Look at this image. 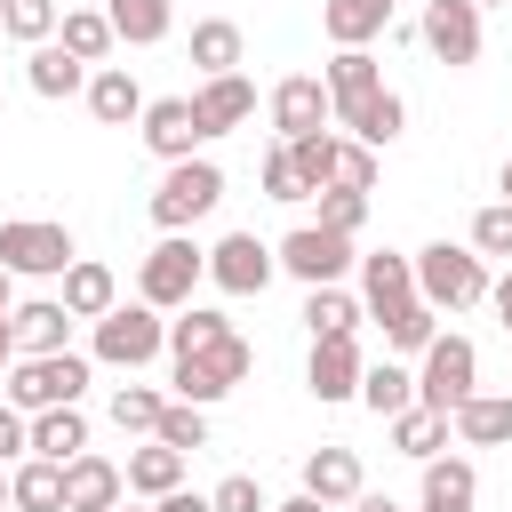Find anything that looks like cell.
Returning a JSON list of instances; mask_svg holds the SVG:
<instances>
[{"label": "cell", "instance_id": "11a10c76", "mask_svg": "<svg viewBox=\"0 0 512 512\" xmlns=\"http://www.w3.org/2000/svg\"><path fill=\"white\" fill-rule=\"evenodd\" d=\"M8 296H16V272H8V264H0V312H16V304H8Z\"/></svg>", "mask_w": 512, "mask_h": 512}, {"label": "cell", "instance_id": "6da1fadb", "mask_svg": "<svg viewBox=\"0 0 512 512\" xmlns=\"http://www.w3.org/2000/svg\"><path fill=\"white\" fill-rule=\"evenodd\" d=\"M200 280H208V248H200L192 232H160V240L144 248V264H136V304H152V312L176 320Z\"/></svg>", "mask_w": 512, "mask_h": 512}, {"label": "cell", "instance_id": "f1b7e54d", "mask_svg": "<svg viewBox=\"0 0 512 512\" xmlns=\"http://www.w3.org/2000/svg\"><path fill=\"white\" fill-rule=\"evenodd\" d=\"M360 320H368V304H360L352 288H304V328H312V344H320V336H360Z\"/></svg>", "mask_w": 512, "mask_h": 512}, {"label": "cell", "instance_id": "f6af8a7d", "mask_svg": "<svg viewBox=\"0 0 512 512\" xmlns=\"http://www.w3.org/2000/svg\"><path fill=\"white\" fill-rule=\"evenodd\" d=\"M472 248H480V256H512V200H488V208L472 216Z\"/></svg>", "mask_w": 512, "mask_h": 512}, {"label": "cell", "instance_id": "e0dca14e", "mask_svg": "<svg viewBox=\"0 0 512 512\" xmlns=\"http://www.w3.org/2000/svg\"><path fill=\"white\" fill-rule=\"evenodd\" d=\"M408 296H416V256L368 248V256H360V304H368V320H384V312L408 304Z\"/></svg>", "mask_w": 512, "mask_h": 512}, {"label": "cell", "instance_id": "1f68e13d", "mask_svg": "<svg viewBox=\"0 0 512 512\" xmlns=\"http://www.w3.org/2000/svg\"><path fill=\"white\" fill-rule=\"evenodd\" d=\"M104 16H112V32H120V48H160L168 24H176L168 0H104Z\"/></svg>", "mask_w": 512, "mask_h": 512}, {"label": "cell", "instance_id": "f546056e", "mask_svg": "<svg viewBox=\"0 0 512 512\" xmlns=\"http://www.w3.org/2000/svg\"><path fill=\"white\" fill-rule=\"evenodd\" d=\"M32 456H48V464L88 456V416H80V408H40V416H32Z\"/></svg>", "mask_w": 512, "mask_h": 512}, {"label": "cell", "instance_id": "836d02e7", "mask_svg": "<svg viewBox=\"0 0 512 512\" xmlns=\"http://www.w3.org/2000/svg\"><path fill=\"white\" fill-rule=\"evenodd\" d=\"M56 40H64V48L80 56V64H104V56L120 48V32H112V16H104V8H64Z\"/></svg>", "mask_w": 512, "mask_h": 512}, {"label": "cell", "instance_id": "83f0119b", "mask_svg": "<svg viewBox=\"0 0 512 512\" xmlns=\"http://www.w3.org/2000/svg\"><path fill=\"white\" fill-rule=\"evenodd\" d=\"M240 24L232 16H200L192 24V64H200V80H224V72H240Z\"/></svg>", "mask_w": 512, "mask_h": 512}, {"label": "cell", "instance_id": "7bdbcfd3", "mask_svg": "<svg viewBox=\"0 0 512 512\" xmlns=\"http://www.w3.org/2000/svg\"><path fill=\"white\" fill-rule=\"evenodd\" d=\"M368 184H376V152L352 144V136H336V184L328 192H368Z\"/></svg>", "mask_w": 512, "mask_h": 512}, {"label": "cell", "instance_id": "484cf974", "mask_svg": "<svg viewBox=\"0 0 512 512\" xmlns=\"http://www.w3.org/2000/svg\"><path fill=\"white\" fill-rule=\"evenodd\" d=\"M320 32L336 48H368L376 32H392V0H328L320 8Z\"/></svg>", "mask_w": 512, "mask_h": 512}, {"label": "cell", "instance_id": "5b68a950", "mask_svg": "<svg viewBox=\"0 0 512 512\" xmlns=\"http://www.w3.org/2000/svg\"><path fill=\"white\" fill-rule=\"evenodd\" d=\"M480 392V344L472 336H432L424 344V368H416V408H440V416H456L464 400Z\"/></svg>", "mask_w": 512, "mask_h": 512}, {"label": "cell", "instance_id": "7a4b0ae2", "mask_svg": "<svg viewBox=\"0 0 512 512\" xmlns=\"http://www.w3.org/2000/svg\"><path fill=\"white\" fill-rule=\"evenodd\" d=\"M488 288H496V280H488V256H480L472 240H432V248H416V296H424L432 312H472Z\"/></svg>", "mask_w": 512, "mask_h": 512}, {"label": "cell", "instance_id": "4fadbf2b", "mask_svg": "<svg viewBox=\"0 0 512 512\" xmlns=\"http://www.w3.org/2000/svg\"><path fill=\"white\" fill-rule=\"evenodd\" d=\"M136 136H144V152H160L168 168L176 160H192L208 136H200V120H192V96H152L144 104V120H136Z\"/></svg>", "mask_w": 512, "mask_h": 512}, {"label": "cell", "instance_id": "c3c4849f", "mask_svg": "<svg viewBox=\"0 0 512 512\" xmlns=\"http://www.w3.org/2000/svg\"><path fill=\"white\" fill-rule=\"evenodd\" d=\"M24 456H32V416L0 400V464H24Z\"/></svg>", "mask_w": 512, "mask_h": 512}, {"label": "cell", "instance_id": "44dd1931", "mask_svg": "<svg viewBox=\"0 0 512 512\" xmlns=\"http://www.w3.org/2000/svg\"><path fill=\"white\" fill-rule=\"evenodd\" d=\"M360 488H368V472H360V456H352V448H312V456H304V496H320L328 512H336V504H352Z\"/></svg>", "mask_w": 512, "mask_h": 512}, {"label": "cell", "instance_id": "3957f363", "mask_svg": "<svg viewBox=\"0 0 512 512\" xmlns=\"http://www.w3.org/2000/svg\"><path fill=\"white\" fill-rule=\"evenodd\" d=\"M88 376H96V360H88V352H40V360H16L0 392H8V408L40 416V408H80Z\"/></svg>", "mask_w": 512, "mask_h": 512}, {"label": "cell", "instance_id": "52a82bcc", "mask_svg": "<svg viewBox=\"0 0 512 512\" xmlns=\"http://www.w3.org/2000/svg\"><path fill=\"white\" fill-rule=\"evenodd\" d=\"M216 200H224V168L192 152V160H176V168L152 184V200H144V208H152V224H160V232H192Z\"/></svg>", "mask_w": 512, "mask_h": 512}, {"label": "cell", "instance_id": "7c38bea8", "mask_svg": "<svg viewBox=\"0 0 512 512\" xmlns=\"http://www.w3.org/2000/svg\"><path fill=\"white\" fill-rule=\"evenodd\" d=\"M416 40H424L448 72H464V64H480V8H472V0H424Z\"/></svg>", "mask_w": 512, "mask_h": 512}, {"label": "cell", "instance_id": "2e32d148", "mask_svg": "<svg viewBox=\"0 0 512 512\" xmlns=\"http://www.w3.org/2000/svg\"><path fill=\"white\" fill-rule=\"evenodd\" d=\"M192 120H200V136H232V128H248V120H256V88H248L240 72L200 80V88H192Z\"/></svg>", "mask_w": 512, "mask_h": 512}, {"label": "cell", "instance_id": "e575fe53", "mask_svg": "<svg viewBox=\"0 0 512 512\" xmlns=\"http://www.w3.org/2000/svg\"><path fill=\"white\" fill-rule=\"evenodd\" d=\"M376 328H384V352H424V344L440 336V312H432L424 296H408V304H392Z\"/></svg>", "mask_w": 512, "mask_h": 512}, {"label": "cell", "instance_id": "cb8c5ba5", "mask_svg": "<svg viewBox=\"0 0 512 512\" xmlns=\"http://www.w3.org/2000/svg\"><path fill=\"white\" fill-rule=\"evenodd\" d=\"M448 432H456L464 448H504V440H512V392H472V400L448 416Z\"/></svg>", "mask_w": 512, "mask_h": 512}, {"label": "cell", "instance_id": "8fae6325", "mask_svg": "<svg viewBox=\"0 0 512 512\" xmlns=\"http://www.w3.org/2000/svg\"><path fill=\"white\" fill-rule=\"evenodd\" d=\"M272 272H280V256H272L256 232H224V240L208 248V280H216L224 296H264Z\"/></svg>", "mask_w": 512, "mask_h": 512}, {"label": "cell", "instance_id": "74e56055", "mask_svg": "<svg viewBox=\"0 0 512 512\" xmlns=\"http://www.w3.org/2000/svg\"><path fill=\"white\" fill-rule=\"evenodd\" d=\"M56 24H64V8H56V0H0V40L40 48V40H56Z\"/></svg>", "mask_w": 512, "mask_h": 512}, {"label": "cell", "instance_id": "9a60e30c", "mask_svg": "<svg viewBox=\"0 0 512 512\" xmlns=\"http://www.w3.org/2000/svg\"><path fill=\"white\" fill-rule=\"evenodd\" d=\"M120 496H128V472L112 464V456H72L64 464V512H120Z\"/></svg>", "mask_w": 512, "mask_h": 512}, {"label": "cell", "instance_id": "8d00e7d4", "mask_svg": "<svg viewBox=\"0 0 512 512\" xmlns=\"http://www.w3.org/2000/svg\"><path fill=\"white\" fill-rule=\"evenodd\" d=\"M392 448L416 456V464H432V456L448 448V416H440V408H400V416H392Z\"/></svg>", "mask_w": 512, "mask_h": 512}, {"label": "cell", "instance_id": "6f0895ef", "mask_svg": "<svg viewBox=\"0 0 512 512\" xmlns=\"http://www.w3.org/2000/svg\"><path fill=\"white\" fill-rule=\"evenodd\" d=\"M0 512H16V504H8V472H0Z\"/></svg>", "mask_w": 512, "mask_h": 512}, {"label": "cell", "instance_id": "d590c367", "mask_svg": "<svg viewBox=\"0 0 512 512\" xmlns=\"http://www.w3.org/2000/svg\"><path fill=\"white\" fill-rule=\"evenodd\" d=\"M360 408H376V416L392 424L400 408H416V376H408L400 360H376V368L360 376Z\"/></svg>", "mask_w": 512, "mask_h": 512}, {"label": "cell", "instance_id": "f5cc1de1", "mask_svg": "<svg viewBox=\"0 0 512 512\" xmlns=\"http://www.w3.org/2000/svg\"><path fill=\"white\" fill-rule=\"evenodd\" d=\"M352 512H400V504H392V496H376V488H360V496H352Z\"/></svg>", "mask_w": 512, "mask_h": 512}, {"label": "cell", "instance_id": "277c9868", "mask_svg": "<svg viewBox=\"0 0 512 512\" xmlns=\"http://www.w3.org/2000/svg\"><path fill=\"white\" fill-rule=\"evenodd\" d=\"M248 368H256V344L232 328L224 344H200V352H184L168 384H176V400H184V408H216L224 392H240V384H248Z\"/></svg>", "mask_w": 512, "mask_h": 512}, {"label": "cell", "instance_id": "681fc988", "mask_svg": "<svg viewBox=\"0 0 512 512\" xmlns=\"http://www.w3.org/2000/svg\"><path fill=\"white\" fill-rule=\"evenodd\" d=\"M152 512H216V504H208V496H200V488H168V496H160V504H152Z\"/></svg>", "mask_w": 512, "mask_h": 512}, {"label": "cell", "instance_id": "ffe728a7", "mask_svg": "<svg viewBox=\"0 0 512 512\" xmlns=\"http://www.w3.org/2000/svg\"><path fill=\"white\" fill-rule=\"evenodd\" d=\"M8 328H16V352H24V360H40V352H72V344H64V336H72V312H64L56 296L16 304V312H8Z\"/></svg>", "mask_w": 512, "mask_h": 512}, {"label": "cell", "instance_id": "f35d334b", "mask_svg": "<svg viewBox=\"0 0 512 512\" xmlns=\"http://www.w3.org/2000/svg\"><path fill=\"white\" fill-rule=\"evenodd\" d=\"M224 336H232V320H224V312L184 304V312L168 320V360H184V352H200V344H224Z\"/></svg>", "mask_w": 512, "mask_h": 512}, {"label": "cell", "instance_id": "680465c9", "mask_svg": "<svg viewBox=\"0 0 512 512\" xmlns=\"http://www.w3.org/2000/svg\"><path fill=\"white\" fill-rule=\"evenodd\" d=\"M472 8H504V0H472Z\"/></svg>", "mask_w": 512, "mask_h": 512}, {"label": "cell", "instance_id": "9f6ffc18", "mask_svg": "<svg viewBox=\"0 0 512 512\" xmlns=\"http://www.w3.org/2000/svg\"><path fill=\"white\" fill-rule=\"evenodd\" d=\"M496 192H504V200H512V160H504V168H496Z\"/></svg>", "mask_w": 512, "mask_h": 512}, {"label": "cell", "instance_id": "b9f144b4", "mask_svg": "<svg viewBox=\"0 0 512 512\" xmlns=\"http://www.w3.org/2000/svg\"><path fill=\"white\" fill-rule=\"evenodd\" d=\"M288 160H296V176H304L312 192H328V184H336V136H328V128H320V136H296V144H288Z\"/></svg>", "mask_w": 512, "mask_h": 512}, {"label": "cell", "instance_id": "d6a6232c", "mask_svg": "<svg viewBox=\"0 0 512 512\" xmlns=\"http://www.w3.org/2000/svg\"><path fill=\"white\" fill-rule=\"evenodd\" d=\"M320 80H328V96H336V112H344V104H360V96H376V88H384V64H376L368 48H336Z\"/></svg>", "mask_w": 512, "mask_h": 512}, {"label": "cell", "instance_id": "ac0fdd59", "mask_svg": "<svg viewBox=\"0 0 512 512\" xmlns=\"http://www.w3.org/2000/svg\"><path fill=\"white\" fill-rule=\"evenodd\" d=\"M88 72H96V64H80L64 40H40V48L24 56V80H32V96H48V104H56V96H88Z\"/></svg>", "mask_w": 512, "mask_h": 512}, {"label": "cell", "instance_id": "9c48e42d", "mask_svg": "<svg viewBox=\"0 0 512 512\" xmlns=\"http://www.w3.org/2000/svg\"><path fill=\"white\" fill-rule=\"evenodd\" d=\"M272 256H280V272H296L304 288H344V272L360 264V248H352L344 232H320V224H296Z\"/></svg>", "mask_w": 512, "mask_h": 512}, {"label": "cell", "instance_id": "4316f807", "mask_svg": "<svg viewBox=\"0 0 512 512\" xmlns=\"http://www.w3.org/2000/svg\"><path fill=\"white\" fill-rule=\"evenodd\" d=\"M8 504L16 512H64V464H48V456L8 464Z\"/></svg>", "mask_w": 512, "mask_h": 512}, {"label": "cell", "instance_id": "bcb514c9", "mask_svg": "<svg viewBox=\"0 0 512 512\" xmlns=\"http://www.w3.org/2000/svg\"><path fill=\"white\" fill-rule=\"evenodd\" d=\"M264 200H312V184L296 176L288 144H272V152H264Z\"/></svg>", "mask_w": 512, "mask_h": 512}, {"label": "cell", "instance_id": "ab89813d", "mask_svg": "<svg viewBox=\"0 0 512 512\" xmlns=\"http://www.w3.org/2000/svg\"><path fill=\"white\" fill-rule=\"evenodd\" d=\"M160 416H168V400H160L152 384H120V392H112V424H120V432L152 440V432H160Z\"/></svg>", "mask_w": 512, "mask_h": 512}, {"label": "cell", "instance_id": "ee69618b", "mask_svg": "<svg viewBox=\"0 0 512 512\" xmlns=\"http://www.w3.org/2000/svg\"><path fill=\"white\" fill-rule=\"evenodd\" d=\"M360 224H368V192H320V232L360 240Z\"/></svg>", "mask_w": 512, "mask_h": 512}, {"label": "cell", "instance_id": "7402d4cb", "mask_svg": "<svg viewBox=\"0 0 512 512\" xmlns=\"http://www.w3.org/2000/svg\"><path fill=\"white\" fill-rule=\"evenodd\" d=\"M416 512H480V472H472L464 456H432V464H424Z\"/></svg>", "mask_w": 512, "mask_h": 512}, {"label": "cell", "instance_id": "8992f818", "mask_svg": "<svg viewBox=\"0 0 512 512\" xmlns=\"http://www.w3.org/2000/svg\"><path fill=\"white\" fill-rule=\"evenodd\" d=\"M0 264L16 280H64L80 264V248H72V232L56 216H8L0 224Z\"/></svg>", "mask_w": 512, "mask_h": 512}, {"label": "cell", "instance_id": "f907efd6", "mask_svg": "<svg viewBox=\"0 0 512 512\" xmlns=\"http://www.w3.org/2000/svg\"><path fill=\"white\" fill-rule=\"evenodd\" d=\"M24 352H16V328H8V312H0V384H8V368H16Z\"/></svg>", "mask_w": 512, "mask_h": 512}, {"label": "cell", "instance_id": "60d3db41", "mask_svg": "<svg viewBox=\"0 0 512 512\" xmlns=\"http://www.w3.org/2000/svg\"><path fill=\"white\" fill-rule=\"evenodd\" d=\"M160 448H176V456H200L208 448V408H184V400H168V416H160V432H152Z\"/></svg>", "mask_w": 512, "mask_h": 512}, {"label": "cell", "instance_id": "db71d44e", "mask_svg": "<svg viewBox=\"0 0 512 512\" xmlns=\"http://www.w3.org/2000/svg\"><path fill=\"white\" fill-rule=\"evenodd\" d=\"M272 512H328V504H320V496H304V488H296V496H288V504H272Z\"/></svg>", "mask_w": 512, "mask_h": 512}, {"label": "cell", "instance_id": "5bb4252c", "mask_svg": "<svg viewBox=\"0 0 512 512\" xmlns=\"http://www.w3.org/2000/svg\"><path fill=\"white\" fill-rule=\"evenodd\" d=\"M360 376H368L360 336H320V344H312V368H304L312 400H360Z\"/></svg>", "mask_w": 512, "mask_h": 512}, {"label": "cell", "instance_id": "4dcf8cb0", "mask_svg": "<svg viewBox=\"0 0 512 512\" xmlns=\"http://www.w3.org/2000/svg\"><path fill=\"white\" fill-rule=\"evenodd\" d=\"M120 472H128V496H152V504H160L168 488H184V456H176V448H160V440L128 448V464H120Z\"/></svg>", "mask_w": 512, "mask_h": 512}, {"label": "cell", "instance_id": "d6986e66", "mask_svg": "<svg viewBox=\"0 0 512 512\" xmlns=\"http://www.w3.org/2000/svg\"><path fill=\"white\" fill-rule=\"evenodd\" d=\"M144 104H152V96L136 88V72H128V64H96V72H88V112H96L104 128L144 120Z\"/></svg>", "mask_w": 512, "mask_h": 512}, {"label": "cell", "instance_id": "ba28073f", "mask_svg": "<svg viewBox=\"0 0 512 512\" xmlns=\"http://www.w3.org/2000/svg\"><path fill=\"white\" fill-rule=\"evenodd\" d=\"M160 352H168V312H152V304H112L88 336V360H112V368H144Z\"/></svg>", "mask_w": 512, "mask_h": 512}, {"label": "cell", "instance_id": "7dc6e473", "mask_svg": "<svg viewBox=\"0 0 512 512\" xmlns=\"http://www.w3.org/2000/svg\"><path fill=\"white\" fill-rule=\"evenodd\" d=\"M208 504H216V512H272V504H264V488H256L248 472H224V480L208 488Z\"/></svg>", "mask_w": 512, "mask_h": 512}, {"label": "cell", "instance_id": "30bf717a", "mask_svg": "<svg viewBox=\"0 0 512 512\" xmlns=\"http://www.w3.org/2000/svg\"><path fill=\"white\" fill-rule=\"evenodd\" d=\"M272 128H280V144H296V136H320L328 120H336V96H328V80L320 72H288L280 88H272Z\"/></svg>", "mask_w": 512, "mask_h": 512}, {"label": "cell", "instance_id": "603a6c76", "mask_svg": "<svg viewBox=\"0 0 512 512\" xmlns=\"http://www.w3.org/2000/svg\"><path fill=\"white\" fill-rule=\"evenodd\" d=\"M336 128H352V144H368V152H384L400 128H408V104L392 96V88H376V96H360V104H344L336 112Z\"/></svg>", "mask_w": 512, "mask_h": 512}, {"label": "cell", "instance_id": "816d5d0a", "mask_svg": "<svg viewBox=\"0 0 512 512\" xmlns=\"http://www.w3.org/2000/svg\"><path fill=\"white\" fill-rule=\"evenodd\" d=\"M488 304H496V320H504V336H512V272H504V280L488 288Z\"/></svg>", "mask_w": 512, "mask_h": 512}, {"label": "cell", "instance_id": "91938a15", "mask_svg": "<svg viewBox=\"0 0 512 512\" xmlns=\"http://www.w3.org/2000/svg\"><path fill=\"white\" fill-rule=\"evenodd\" d=\"M120 512H152V504H120Z\"/></svg>", "mask_w": 512, "mask_h": 512}, {"label": "cell", "instance_id": "d4e9b609", "mask_svg": "<svg viewBox=\"0 0 512 512\" xmlns=\"http://www.w3.org/2000/svg\"><path fill=\"white\" fill-rule=\"evenodd\" d=\"M72 320H104L112 304H120V280H112V264H96V256H80L72 272H64V296H56Z\"/></svg>", "mask_w": 512, "mask_h": 512}]
</instances>
